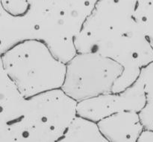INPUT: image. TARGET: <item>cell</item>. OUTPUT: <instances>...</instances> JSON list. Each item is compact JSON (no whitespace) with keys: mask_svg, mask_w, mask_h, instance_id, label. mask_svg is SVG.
<instances>
[{"mask_svg":"<svg viewBox=\"0 0 153 142\" xmlns=\"http://www.w3.org/2000/svg\"><path fill=\"white\" fill-rule=\"evenodd\" d=\"M99 0H47L46 10L82 29Z\"/></svg>","mask_w":153,"mask_h":142,"instance_id":"7","label":"cell"},{"mask_svg":"<svg viewBox=\"0 0 153 142\" xmlns=\"http://www.w3.org/2000/svg\"><path fill=\"white\" fill-rule=\"evenodd\" d=\"M108 142H137L144 130L139 113L123 111L97 122Z\"/></svg>","mask_w":153,"mask_h":142,"instance_id":"6","label":"cell"},{"mask_svg":"<svg viewBox=\"0 0 153 142\" xmlns=\"http://www.w3.org/2000/svg\"><path fill=\"white\" fill-rule=\"evenodd\" d=\"M77 104L62 89L25 98L0 68V142H58Z\"/></svg>","mask_w":153,"mask_h":142,"instance_id":"1","label":"cell"},{"mask_svg":"<svg viewBox=\"0 0 153 142\" xmlns=\"http://www.w3.org/2000/svg\"><path fill=\"white\" fill-rule=\"evenodd\" d=\"M47 0H0V54L20 42L37 40Z\"/></svg>","mask_w":153,"mask_h":142,"instance_id":"4","label":"cell"},{"mask_svg":"<svg viewBox=\"0 0 153 142\" xmlns=\"http://www.w3.org/2000/svg\"><path fill=\"white\" fill-rule=\"evenodd\" d=\"M139 115L144 129L153 132V102H146Z\"/></svg>","mask_w":153,"mask_h":142,"instance_id":"10","label":"cell"},{"mask_svg":"<svg viewBox=\"0 0 153 142\" xmlns=\"http://www.w3.org/2000/svg\"><path fill=\"white\" fill-rule=\"evenodd\" d=\"M146 97L141 79L120 92H110L80 101L77 114L94 121L123 111L140 113L146 105Z\"/></svg>","mask_w":153,"mask_h":142,"instance_id":"5","label":"cell"},{"mask_svg":"<svg viewBox=\"0 0 153 142\" xmlns=\"http://www.w3.org/2000/svg\"><path fill=\"white\" fill-rule=\"evenodd\" d=\"M58 142H108L100 131L98 123L77 116Z\"/></svg>","mask_w":153,"mask_h":142,"instance_id":"8","label":"cell"},{"mask_svg":"<svg viewBox=\"0 0 153 142\" xmlns=\"http://www.w3.org/2000/svg\"><path fill=\"white\" fill-rule=\"evenodd\" d=\"M146 34L149 39L151 46L153 48V22L146 28Z\"/></svg>","mask_w":153,"mask_h":142,"instance_id":"12","label":"cell"},{"mask_svg":"<svg viewBox=\"0 0 153 142\" xmlns=\"http://www.w3.org/2000/svg\"><path fill=\"white\" fill-rule=\"evenodd\" d=\"M0 54V68L25 98L61 89L64 84L67 63L41 40L20 42Z\"/></svg>","mask_w":153,"mask_h":142,"instance_id":"2","label":"cell"},{"mask_svg":"<svg viewBox=\"0 0 153 142\" xmlns=\"http://www.w3.org/2000/svg\"><path fill=\"white\" fill-rule=\"evenodd\" d=\"M137 142H153V132L144 129Z\"/></svg>","mask_w":153,"mask_h":142,"instance_id":"11","label":"cell"},{"mask_svg":"<svg viewBox=\"0 0 153 142\" xmlns=\"http://www.w3.org/2000/svg\"><path fill=\"white\" fill-rule=\"evenodd\" d=\"M123 67L114 60L97 53L76 54L67 63L61 89L78 103L112 92Z\"/></svg>","mask_w":153,"mask_h":142,"instance_id":"3","label":"cell"},{"mask_svg":"<svg viewBox=\"0 0 153 142\" xmlns=\"http://www.w3.org/2000/svg\"><path fill=\"white\" fill-rule=\"evenodd\" d=\"M139 78L144 85L146 101L153 102V61L142 68Z\"/></svg>","mask_w":153,"mask_h":142,"instance_id":"9","label":"cell"}]
</instances>
